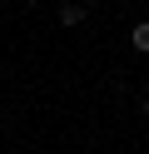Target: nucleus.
Wrapping results in <instances>:
<instances>
[{
	"instance_id": "nucleus-1",
	"label": "nucleus",
	"mask_w": 149,
	"mask_h": 154,
	"mask_svg": "<svg viewBox=\"0 0 149 154\" xmlns=\"http://www.w3.org/2000/svg\"><path fill=\"white\" fill-rule=\"evenodd\" d=\"M79 20H85V5H75V0L60 5V25H79Z\"/></svg>"
},
{
	"instance_id": "nucleus-2",
	"label": "nucleus",
	"mask_w": 149,
	"mask_h": 154,
	"mask_svg": "<svg viewBox=\"0 0 149 154\" xmlns=\"http://www.w3.org/2000/svg\"><path fill=\"white\" fill-rule=\"evenodd\" d=\"M129 45H134V50H149V25H134V35H129Z\"/></svg>"
}]
</instances>
